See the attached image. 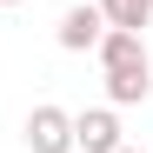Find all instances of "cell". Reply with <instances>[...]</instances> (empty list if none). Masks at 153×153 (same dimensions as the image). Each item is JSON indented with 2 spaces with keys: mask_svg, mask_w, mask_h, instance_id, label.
<instances>
[{
  "mask_svg": "<svg viewBox=\"0 0 153 153\" xmlns=\"http://www.w3.org/2000/svg\"><path fill=\"white\" fill-rule=\"evenodd\" d=\"M146 7H153V0H146Z\"/></svg>",
  "mask_w": 153,
  "mask_h": 153,
  "instance_id": "obj_9",
  "label": "cell"
},
{
  "mask_svg": "<svg viewBox=\"0 0 153 153\" xmlns=\"http://www.w3.org/2000/svg\"><path fill=\"white\" fill-rule=\"evenodd\" d=\"M93 60H100V73H107V67H140V60H146V33L107 27V33H100V47H93Z\"/></svg>",
  "mask_w": 153,
  "mask_h": 153,
  "instance_id": "obj_5",
  "label": "cell"
},
{
  "mask_svg": "<svg viewBox=\"0 0 153 153\" xmlns=\"http://www.w3.org/2000/svg\"><path fill=\"white\" fill-rule=\"evenodd\" d=\"M113 146H126L120 107H87V113H73V153H113Z\"/></svg>",
  "mask_w": 153,
  "mask_h": 153,
  "instance_id": "obj_2",
  "label": "cell"
},
{
  "mask_svg": "<svg viewBox=\"0 0 153 153\" xmlns=\"http://www.w3.org/2000/svg\"><path fill=\"white\" fill-rule=\"evenodd\" d=\"M0 7H20V0H0Z\"/></svg>",
  "mask_w": 153,
  "mask_h": 153,
  "instance_id": "obj_8",
  "label": "cell"
},
{
  "mask_svg": "<svg viewBox=\"0 0 153 153\" xmlns=\"http://www.w3.org/2000/svg\"><path fill=\"white\" fill-rule=\"evenodd\" d=\"M113 153H146V146H113Z\"/></svg>",
  "mask_w": 153,
  "mask_h": 153,
  "instance_id": "obj_7",
  "label": "cell"
},
{
  "mask_svg": "<svg viewBox=\"0 0 153 153\" xmlns=\"http://www.w3.org/2000/svg\"><path fill=\"white\" fill-rule=\"evenodd\" d=\"M27 153H73V113L53 107V100H40L27 113Z\"/></svg>",
  "mask_w": 153,
  "mask_h": 153,
  "instance_id": "obj_1",
  "label": "cell"
},
{
  "mask_svg": "<svg viewBox=\"0 0 153 153\" xmlns=\"http://www.w3.org/2000/svg\"><path fill=\"white\" fill-rule=\"evenodd\" d=\"M153 93V60L140 67H107V107H140Z\"/></svg>",
  "mask_w": 153,
  "mask_h": 153,
  "instance_id": "obj_4",
  "label": "cell"
},
{
  "mask_svg": "<svg viewBox=\"0 0 153 153\" xmlns=\"http://www.w3.org/2000/svg\"><path fill=\"white\" fill-rule=\"evenodd\" d=\"M93 7L107 13V27H126V33H146V20H153L146 0H93Z\"/></svg>",
  "mask_w": 153,
  "mask_h": 153,
  "instance_id": "obj_6",
  "label": "cell"
},
{
  "mask_svg": "<svg viewBox=\"0 0 153 153\" xmlns=\"http://www.w3.org/2000/svg\"><path fill=\"white\" fill-rule=\"evenodd\" d=\"M100 33H107V13H100L93 0H80V7H67V13H60V27H53L60 53H93V47H100Z\"/></svg>",
  "mask_w": 153,
  "mask_h": 153,
  "instance_id": "obj_3",
  "label": "cell"
}]
</instances>
